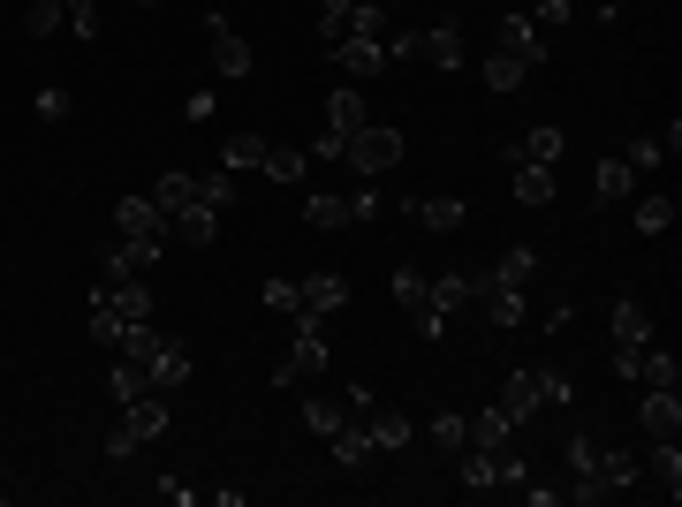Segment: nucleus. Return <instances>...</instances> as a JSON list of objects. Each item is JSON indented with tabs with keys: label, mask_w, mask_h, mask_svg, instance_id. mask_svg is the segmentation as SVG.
Listing matches in <instances>:
<instances>
[{
	"label": "nucleus",
	"mask_w": 682,
	"mask_h": 507,
	"mask_svg": "<svg viewBox=\"0 0 682 507\" xmlns=\"http://www.w3.org/2000/svg\"><path fill=\"white\" fill-rule=\"evenodd\" d=\"M418 53H425L432 69H463V31H455V23H432V31H418Z\"/></svg>",
	"instance_id": "18"
},
{
	"label": "nucleus",
	"mask_w": 682,
	"mask_h": 507,
	"mask_svg": "<svg viewBox=\"0 0 682 507\" xmlns=\"http://www.w3.org/2000/svg\"><path fill=\"white\" fill-rule=\"evenodd\" d=\"M638 424L652 432V439H675V432H682V394H675V386H644Z\"/></svg>",
	"instance_id": "9"
},
{
	"label": "nucleus",
	"mask_w": 682,
	"mask_h": 507,
	"mask_svg": "<svg viewBox=\"0 0 682 507\" xmlns=\"http://www.w3.org/2000/svg\"><path fill=\"white\" fill-rule=\"evenodd\" d=\"M334 69L349 77V84H364V77H380V69H387V45H380V39H357V31H341V39H334Z\"/></svg>",
	"instance_id": "8"
},
{
	"label": "nucleus",
	"mask_w": 682,
	"mask_h": 507,
	"mask_svg": "<svg viewBox=\"0 0 682 507\" xmlns=\"http://www.w3.org/2000/svg\"><path fill=\"white\" fill-rule=\"evenodd\" d=\"M349 212H357V227H364V220H380V212H387V197H380V190H357Z\"/></svg>",
	"instance_id": "48"
},
{
	"label": "nucleus",
	"mask_w": 682,
	"mask_h": 507,
	"mask_svg": "<svg viewBox=\"0 0 682 507\" xmlns=\"http://www.w3.org/2000/svg\"><path fill=\"white\" fill-rule=\"evenodd\" d=\"M265 311H281V318H297V311H303L297 281H265Z\"/></svg>",
	"instance_id": "44"
},
{
	"label": "nucleus",
	"mask_w": 682,
	"mask_h": 507,
	"mask_svg": "<svg viewBox=\"0 0 682 507\" xmlns=\"http://www.w3.org/2000/svg\"><path fill=\"white\" fill-rule=\"evenodd\" d=\"M297 296H303L311 318H334L341 303H349V281H341V273H311V281H297Z\"/></svg>",
	"instance_id": "16"
},
{
	"label": "nucleus",
	"mask_w": 682,
	"mask_h": 507,
	"mask_svg": "<svg viewBox=\"0 0 682 507\" xmlns=\"http://www.w3.org/2000/svg\"><path fill=\"white\" fill-rule=\"evenodd\" d=\"M523 500L531 507H561V485H531V477H523Z\"/></svg>",
	"instance_id": "51"
},
{
	"label": "nucleus",
	"mask_w": 682,
	"mask_h": 507,
	"mask_svg": "<svg viewBox=\"0 0 682 507\" xmlns=\"http://www.w3.org/2000/svg\"><path fill=\"white\" fill-rule=\"evenodd\" d=\"M311 372H327V318L297 311V348H289V364H273V386H297Z\"/></svg>",
	"instance_id": "5"
},
{
	"label": "nucleus",
	"mask_w": 682,
	"mask_h": 507,
	"mask_svg": "<svg viewBox=\"0 0 682 507\" xmlns=\"http://www.w3.org/2000/svg\"><path fill=\"white\" fill-rule=\"evenodd\" d=\"M205 53H213V77L220 84H243V77H251V45L235 39V23H205Z\"/></svg>",
	"instance_id": "6"
},
{
	"label": "nucleus",
	"mask_w": 682,
	"mask_h": 507,
	"mask_svg": "<svg viewBox=\"0 0 682 507\" xmlns=\"http://www.w3.org/2000/svg\"><path fill=\"white\" fill-rule=\"evenodd\" d=\"M144 8H160V0H144Z\"/></svg>",
	"instance_id": "53"
},
{
	"label": "nucleus",
	"mask_w": 682,
	"mask_h": 507,
	"mask_svg": "<svg viewBox=\"0 0 682 507\" xmlns=\"http://www.w3.org/2000/svg\"><path fill=\"white\" fill-rule=\"evenodd\" d=\"M23 31H31V39H53V31H61V0H31Z\"/></svg>",
	"instance_id": "41"
},
{
	"label": "nucleus",
	"mask_w": 682,
	"mask_h": 507,
	"mask_svg": "<svg viewBox=\"0 0 682 507\" xmlns=\"http://www.w3.org/2000/svg\"><path fill=\"white\" fill-rule=\"evenodd\" d=\"M561 152H569V136H561L554 122H539L509 144V168H561Z\"/></svg>",
	"instance_id": "7"
},
{
	"label": "nucleus",
	"mask_w": 682,
	"mask_h": 507,
	"mask_svg": "<svg viewBox=\"0 0 682 507\" xmlns=\"http://www.w3.org/2000/svg\"><path fill=\"white\" fill-rule=\"evenodd\" d=\"M160 432H168V402H160V394H137V402H122V424L107 432V455L129 463V455H137V447H152Z\"/></svg>",
	"instance_id": "3"
},
{
	"label": "nucleus",
	"mask_w": 682,
	"mask_h": 507,
	"mask_svg": "<svg viewBox=\"0 0 682 507\" xmlns=\"http://www.w3.org/2000/svg\"><path fill=\"white\" fill-rule=\"evenodd\" d=\"M592 197H599V212H606V205H630V197H638V168H630V160H599Z\"/></svg>",
	"instance_id": "13"
},
{
	"label": "nucleus",
	"mask_w": 682,
	"mask_h": 507,
	"mask_svg": "<svg viewBox=\"0 0 682 507\" xmlns=\"http://www.w3.org/2000/svg\"><path fill=\"white\" fill-rule=\"evenodd\" d=\"M576 402V386L561 379V372H509V386H501V409H509V424L539 417V409H569Z\"/></svg>",
	"instance_id": "2"
},
{
	"label": "nucleus",
	"mask_w": 682,
	"mask_h": 507,
	"mask_svg": "<svg viewBox=\"0 0 682 507\" xmlns=\"http://www.w3.org/2000/svg\"><path fill=\"white\" fill-rule=\"evenodd\" d=\"M523 77H531V61H515L509 45H501V53L485 61V91H515V84H523Z\"/></svg>",
	"instance_id": "35"
},
{
	"label": "nucleus",
	"mask_w": 682,
	"mask_h": 507,
	"mask_svg": "<svg viewBox=\"0 0 682 507\" xmlns=\"http://www.w3.org/2000/svg\"><path fill=\"white\" fill-rule=\"evenodd\" d=\"M213 227H220V212H213V205H182V212L168 220V235H182L190 251H205V243H213Z\"/></svg>",
	"instance_id": "24"
},
{
	"label": "nucleus",
	"mask_w": 682,
	"mask_h": 507,
	"mask_svg": "<svg viewBox=\"0 0 682 507\" xmlns=\"http://www.w3.org/2000/svg\"><path fill=\"white\" fill-rule=\"evenodd\" d=\"M61 8H69V31H77V39L99 31V0H61Z\"/></svg>",
	"instance_id": "45"
},
{
	"label": "nucleus",
	"mask_w": 682,
	"mask_h": 507,
	"mask_svg": "<svg viewBox=\"0 0 682 507\" xmlns=\"http://www.w3.org/2000/svg\"><path fill=\"white\" fill-rule=\"evenodd\" d=\"M402 212H410L418 227H432V235H455V227L470 220V205H463V197H410Z\"/></svg>",
	"instance_id": "12"
},
{
	"label": "nucleus",
	"mask_w": 682,
	"mask_h": 507,
	"mask_svg": "<svg viewBox=\"0 0 682 507\" xmlns=\"http://www.w3.org/2000/svg\"><path fill=\"white\" fill-rule=\"evenodd\" d=\"M349 152V136H334V129H319V144H311V160H341Z\"/></svg>",
	"instance_id": "49"
},
{
	"label": "nucleus",
	"mask_w": 682,
	"mask_h": 507,
	"mask_svg": "<svg viewBox=\"0 0 682 507\" xmlns=\"http://www.w3.org/2000/svg\"><path fill=\"white\" fill-rule=\"evenodd\" d=\"M425 439L440 447V455H455V447H470V417H455V409H448V417L425 424Z\"/></svg>",
	"instance_id": "38"
},
{
	"label": "nucleus",
	"mask_w": 682,
	"mask_h": 507,
	"mask_svg": "<svg viewBox=\"0 0 682 507\" xmlns=\"http://www.w3.org/2000/svg\"><path fill=\"white\" fill-rule=\"evenodd\" d=\"M258 168L273 174V182H303V152H289V144H265V160Z\"/></svg>",
	"instance_id": "39"
},
{
	"label": "nucleus",
	"mask_w": 682,
	"mask_h": 507,
	"mask_svg": "<svg viewBox=\"0 0 682 507\" xmlns=\"http://www.w3.org/2000/svg\"><path fill=\"white\" fill-rule=\"evenodd\" d=\"M198 205L228 212V205H235V182H228V174H198Z\"/></svg>",
	"instance_id": "43"
},
{
	"label": "nucleus",
	"mask_w": 682,
	"mask_h": 507,
	"mask_svg": "<svg viewBox=\"0 0 682 507\" xmlns=\"http://www.w3.org/2000/svg\"><path fill=\"white\" fill-rule=\"evenodd\" d=\"M402 152H410V136H402L394 122H364L357 136H349L341 160H349L357 174H387V168H402Z\"/></svg>",
	"instance_id": "4"
},
{
	"label": "nucleus",
	"mask_w": 682,
	"mask_h": 507,
	"mask_svg": "<svg viewBox=\"0 0 682 507\" xmlns=\"http://www.w3.org/2000/svg\"><path fill=\"white\" fill-rule=\"evenodd\" d=\"M622 160H630V168H638V174H652V168H660V160H668V152H660V136H638V144H630Z\"/></svg>",
	"instance_id": "46"
},
{
	"label": "nucleus",
	"mask_w": 682,
	"mask_h": 507,
	"mask_svg": "<svg viewBox=\"0 0 682 507\" xmlns=\"http://www.w3.org/2000/svg\"><path fill=\"white\" fill-rule=\"evenodd\" d=\"M638 477H652V485L675 500V493H682V455H675V439H652V455L638 463Z\"/></svg>",
	"instance_id": "17"
},
{
	"label": "nucleus",
	"mask_w": 682,
	"mask_h": 507,
	"mask_svg": "<svg viewBox=\"0 0 682 507\" xmlns=\"http://www.w3.org/2000/svg\"><path fill=\"white\" fill-rule=\"evenodd\" d=\"M152 257H160V243H144V235H122V243H114V257H107V281L152 273Z\"/></svg>",
	"instance_id": "21"
},
{
	"label": "nucleus",
	"mask_w": 682,
	"mask_h": 507,
	"mask_svg": "<svg viewBox=\"0 0 682 507\" xmlns=\"http://www.w3.org/2000/svg\"><path fill=\"white\" fill-rule=\"evenodd\" d=\"M364 122H372V114H364V91H357V84H341L334 99H327V129H334V136H357Z\"/></svg>",
	"instance_id": "22"
},
{
	"label": "nucleus",
	"mask_w": 682,
	"mask_h": 507,
	"mask_svg": "<svg viewBox=\"0 0 682 507\" xmlns=\"http://www.w3.org/2000/svg\"><path fill=\"white\" fill-rule=\"evenodd\" d=\"M137 394H152V372H144V356H122L114 364V402H137Z\"/></svg>",
	"instance_id": "37"
},
{
	"label": "nucleus",
	"mask_w": 682,
	"mask_h": 507,
	"mask_svg": "<svg viewBox=\"0 0 682 507\" xmlns=\"http://www.w3.org/2000/svg\"><path fill=\"white\" fill-rule=\"evenodd\" d=\"M668 227H675V197L644 190V197H638V235H668Z\"/></svg>",
	"instance_id": "32"
},
{
	"label": "nucleus",
	"mask_w": 682,
	"mask_h": 507,
	"mask_svg": "<svg viewBox=\"0 0 682 507\" xmlns=\"http://www.w3.org/2000/svg\"><path fill=\"white\" fill-rule=\"evenodd\" d=\"M592 477L606 485V493H622V485H638V455H622V447H599Z\"/></svg>",
	"instance_id": "28"
},
{
	"label": "nucleus",
	"mask_w": 682,
	"mask_h": 507,
	"mask_svg": "<svg viewBox=\"0 0 682 507\" xmlns=\"http://www.w3.org/2000/svg\"><path fill=\"white\" fill-rule=\"evenodd\" d=\"M152 493H160V500H174V507H190V485H182V477H152Z\"/></svg>",
	"instance_id": "50"
},
{
	"label": "nucleus",
	"mask_w": 682,
	"mask_h": 507,
	"mask_svg": "<svg viewBox=\"0 0 682 507\" xmlns=\"http://www.w3.org/2000/svg\"><path fill=\"white\" fill-rule=\"evenodd\" d=\"M364 432H372V455H402V447L418 439V424L394 417V409H364Z\"/></svg>",
	"instance_id": "15"
},
{
	"label": "nucleus",
	"mask_w": 682,
	"mask_h": 507,
	"mask_svg": "<svg viewBox=\"0 0 682 507\" xmlns=\"http://www.w3.org/2000/svg\"><path fill=\"white\" fill-rule=\"evenodd\" d=\"M144 197H152V205H160V212L174 220L182 205H198V174H182V168H174V174H160V182H152Z\"/></svg>",
	"instance_id": "25"
},
{
	"label": "nucleus",
	"mask_w": 682,
	"mask_h": 507,
	"mask_svg": "<svg viewBox=\"0 0 682 507\" xmlns=\"http://www.w3.org/2000/svg\"><path fill=\"white\" fill-rule=\"evenodd\" d=\"M327 447H334V463H341V469L372 463V432H364V424H341V432H334V439H327Z\"/></svg>",
	"instance_id": "29"
},
{
	"label": "nucleus",
	"mask_w": 682,
	"mask_h": 507,
	"mask_svg": "<svg viewBox=\"0 0 682 507\" xmlns=\"http://www.w3.org/2000/svg\"><path fill=\"white\" fill-rule=\"evenodd\" d=\"M114 235H144V243H168V212L152 197H122L114 205Z\"/></svg>",
	"instance_id": "10"
},
{
	"label": "nucleus",
	"mask_w": 682,
	"mask_h": 507,
	"mask_svg": "<svg viewBox=\"0 0 682 507\" xmlns=\"http://www.w3.org/2000/svg\"><path fill=\"white\" fill-rule=\"evenodd\" d=\"M652 341V318H644V303H614V348H644Z\"/></svg>",
	"instance_id": "27"
},
{
	"label": "nucleus",
	"mask_w": 682,
	"mask_h": 507,
	"mask_svg": "<svg viewBox=\"0 0 682 507\" xmlns=\"http://www.w3.org/2000/svg\"><path fill=\"white\" fill-rule=\"evenodd\" d=\"M144 372H152V394H174V386H190V356H182V341H160V348L144 356Z\"/></svg>",
	"instance_id": "14"
},
{
	"label": "nucleus",
	"mask_w": 682,
	"mask_h": 507,
	"mask_svg": "<svg viewBox=\"0 0 682 507\" xmlns=\"http://www.w3.org/2000/svg\"><path fill=\"white\" fill-rule=\"evenodd\" d=\"M394 303L425 311V273H418V265H394Z\"/></svg>",
	"instance_id": "40"
},
{
	"label": "nucleus",
	"mask_w": 682,
	"mask_h": 507,
	"mask_svg": "<svg viewBox=\"0 0 682 507\" xmlns=\"http://www.w3.org/2000/svg\"><path fill=\"white\" fill-rule=\"evenodd\" d=\"M380 8H402V0H380Z\"/></svg>",
	"instance_id": "52"
},
{
	"label": "nucleus",
	"mask_w": 682,
	"mask_h": 507,
	"mask_svg": "<svg viewBox=\"0 0 682 507\" xmlns=\"http://www.w3.org/2000/svg\"><path fill=\"white\" fill-rule=\"evenodd\" d=\"M341 424H349V402H303V432H319V439H334Z\"/></svg>",
	"instance_id": "36"
},
{
	"label": "nucleus",
	"mask_w": 682,
	"mask_h": 507,
	"mask_svg": "<svg viewBox=\"0 0 682 507\" xmlns=\"http://www.w3.org/2000/svg\"><path fill=\"white\" fill-rule=\"evenodd\" d=\"M515 174V197H523V205H554V168H509Z\"/></svg>",
	"instance_id": "30"
},
{
	"label": "nucleus",
	"mask_w": 682,
	"mask_h": 507,
	"mask_svg": "<svg viewBox=\"0 0 682 507\" xmlns=\"http://www.w3.org/2000/svg\"><path fill=\"white\" fill-rule=\"evenodd\" d=\"M470 281H478V273H470ZM470 303H485V318H493L501 334L523 326V288H509V281H478V296H470Z\"/></svg>",
	"instance_id": "11"
},
{
	"label": "nucleus",
	"mask_w": 682,
	"mask_h": 507,
	"mask_svg": "<svg viewBox=\"0 0 682 507\" xmlns=\"http://www.w3.org/2000/svg\"><path fill=\"white\" fill-rule=\"evenodd\" d=\"M220 160H228V174H251L258 160H265V136H258V129H243V136H228V152H220Z\"/></svg>",
	"instance_id": "34"
},
{
	"label": "nucleus",
	"mask_w": 682,
	"mask_h": 507,
	"mask_svg": "<svg viewBox=\"0 0 682 507\" xmlns=\"http://www.w3.org/2000/svg\"><path fill=\"white\" fill-rule=\"evenodd\" d=\"M531 265H539V251H523V243H515V251H501V257H493V273H478V281H509V288H523V281H531Z\"/></svg>",
	"instance_id": "33"
},
{
	"label": "nucleus",
	"mask_w": 682,
	"mask_h": 507,
	"mask_svg": "<svg viewBox=\"0 0 682 507\" xmlns=\"http://www.w3.org/2000/svg\"><path fill=\"white\" fill-rule=\"evenodd\" d=\"M470 296H478V281H470V273H440V281H425V311H440V318H448V311H463Z\"/></svg>",
	"instance_id": "23"
},
{
	"label": "nucleus",
	"mask_w": 682,
	"mask_h": 507,
	"mask_svg": "<svg viewBox=\"0 0 682 507\" xmlns=\"http://www.w3.org/2000/svg\"><path fill=\"white\" fill-rule=\"evenodd\" d=\"M303 220H311L319 235H334V227H357L349 197H334V190H311V197H303Z\"/></svg>",
	"instance_id": "19"
},
{
	"label": "nucleus",
	"mask_w": 682,
	"mask_h": 507,
	"mask_svg": "<svg viewBox=\"0 0 682 507\" xmlns=\"http://www.w3.org/2000/svg\"><path fill=\"white\" fill-rule=\"evenodd\" d=\"M349 8H357V0H319V39H327V45L349 31Z\"/></svg>",
	"instance_id": "42"
},
{
	"label": "nucleus",
	"mask_w": 682,
	"mask_h": 507,
	"mask_svg": "<svg viewBox=\"0 0 682 507\" xmlns=\"http://www.w3.org/2000/svg\"><path fill=\"white\" fill-rule=\"evenodd\" d=\"M531 23H539V31H561V23H569V0H531Z\"/></svg>",
	"instance_id": "47"
},
{
	"label": "nucleus",
	"mask_w": 682,
	"mask_h": 507,
	"mask_svg": "<svg viewBox=\"0 0 682 507\" xmlns=\"http://www.w3.org/2000/svg\"><path fill=\"white\" fill-rule=\"evenodd\" d=\"M675 372H682V364L660 348V341H644V348H638V379L644 386H675Z\"/></svg>",
	"instance_id": "31"
},
{
	"label": "nucleus",
	"mask_w": 682,
	"mask_h": 507,
	"mask_svg": "<svg viewBox=\"0 0 682 507\" xmlns=\"http://www.w3.org/2000/svg\"><path fill=\"white\" fill-rule=\"evenodd\" d=\"M470 447H485V455L515 447V424H509V409H485V417H470Z\"/></svg>",
	"instance_id": "26"
},
{
	"label": "nucleus",
	"mask_w": 682,
	"mask_h": 507,
	"mask_svg": "<svg viewBox=\"0 0 682 507\" xmlns=\"http://www.w3.org/2000/svg\"><path fill=\"white\" fill-rule=\"evenodd\" d=\"M455 477H463L470 500H493V493L523 485V477H531V463H523L515 447H501V455H485V447H455Z\"/></svg>",
	"instance_id": "1"
},
{
	"label": "nucleus",
	"mask_w": 682,
	"mask_h": 507,
	"mask_svg": "<svg viewBox=\"0 0 682 507\" xmlns=\"http://www.w3.org/2000/svg\"><path fill=\"white\" fill-rule=\"evenodd\" d=\"M501 45H509L515 61H546V31L531 16H501Z\"/></svg>",
	"instance_id": "20"
}]
</instances>
